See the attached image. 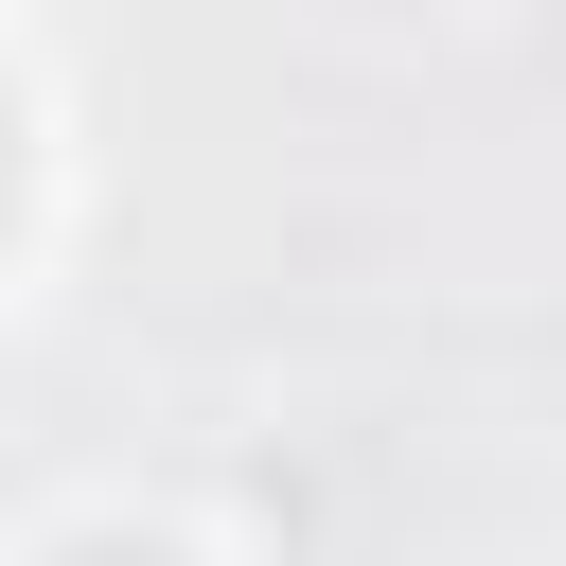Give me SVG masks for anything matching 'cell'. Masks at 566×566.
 Returning <instances> with one entry per match:
<instances>
[{
	"label": "cell",
	"instance_id": "obj_2",
	"mask_svg": "<svg viewBox=\"0 0 566 566\" xmlns=\"http://www.w3.org/2000/svg\"><path fill=\"white\" fill-rule=\"evenodd\" d=\"M88 566H177V548H88Z\"/></svg>",
	"mask_w": 566,
	"mask_h": 566
},
{
	"label": "cell",
	"instance_id": "obj_1",
	"mask_svg": "<svg viewBox=\"0 0 566 566\" xmlns=\"http://www.w3.org/2000/svg\"><path fill=\"white\" fill-rule=\"evenodd\" d=\"M0 212H18V106H0Z\"/></svg>",
	"mask_w": 566,
	"mask_h": 566
}]
</instances>
